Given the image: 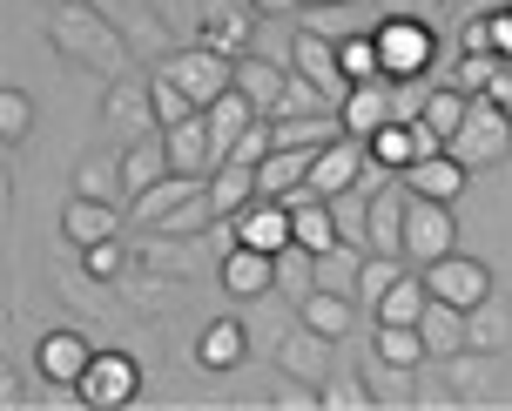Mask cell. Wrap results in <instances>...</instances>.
Segmentation results:
<instances>
[{
  "label": "cell",
  "mask_w": 512,
  "mask_h": 411,
  "mask_svg": "<svg viewBox=\"0 0 512 411\" xmlns=\"http://www.w3.org/2000/svg\"><path fill=\"white\" fill-rule=\"evenodd\" d=\"M277 283L290 290V297H297V304H304L310 290H317V250H304V243H290V250L277 257Z\"/></svg>",
  "instance_id": "39"
},
{
  "label": "cell",
  "mask_w": 512,
  "mask_h": 411,
  "mask_svg": "<svg viewBox=\"0 0 512 411\" xmlns=\"http://www.w3.org/2000/svg\"><path fill=\"white\" fill-rule=\"evenodd\" d=\"M283 81H290V61H263V54H236V88L250 95L263 115H277Z\"/></svg>",
  "instance_id": "25"
},
{
  "label": "cell",
  "mask_w": 512,
  "mask_h": 411,
  "mask_svg": "<svg viewBox=\"0 0 512 411\" xmlns=\"http://www.w3.org/2000/svg\"><path fill=\"white\" fill-rule=\"evenodd\" d=\"M445 7H465V14H486V7H479V0H445Z\"/></svg>",
  "instance_id": "49"
},
{
  "label": "cell",
  "mask_w": 512,
  "mask_h": 411,
  "mask_svg": "<svg viewBox=\"0 0 512 411\" xmlns=\"http://www.w3.org/2000/svg\"><path fill=\"white\" fill-rule=\"evenodd\" d=\"M324 108H337V102H331V95H324V88H317L310 75H297V68H290V81H283V102H277V115H324Z\"/></svg>",
  "instance_id": "42"
},
{
  "label": "cell",
  "mask_w": 512,
  "mask_h": 411,
  "mask_svg": "<svg viewBox=\"0 0 512 411\" xmlns=\"http://www.w3.org/2000/svg\"><path fill=\"white\" fill-rule=\"evenodd\" d=\"M364 142H371V169H391V176H405L418 155L445 149V142H438V135L418 122V115H398V122H384L378 135H364Z\"/></svg>",
  "instance_id": "13"
},
{
  "label": "cell",
  "mask_w": 512,
  "mask_h": 411,
  "mask_svg": "<svg viewBox=\"0 0 512 411\" xmlns=\"http://www.w3.org/2000/svg\"><path fill=\"white\" fill-rule=\"evenodd\" d=\"M297 7H317L324 14V7H351V0H297Z\"/></svg>",
  "instance_id": "48"
},
{
  "label": "cell",
  "mask_w": 512,
  "mask_h": 411,
  "mask_svg": "<svg viewBox=\"0 0 512 411\" xmlns=\"http://www.w3.org/2000/svg\"><path fill=\"white\" fill-rule=\"evenodd\" d=\"M452 250H459V223H452V203L411 196V216H405V257L425 270V263L452 257Z\"/></svg>",
  "instance_id": "7"
},
{
  "label": "cell",
  "mask_w": 512,
  "mask_h": 411,
  "mask_svg": "<svg viewBox=\"0 0 512 411\" xmlns=\"http://www.w3.org/2000/svg\"><path fill=\"white\" fill-rule=\"evenodd\" d=\"M337 54H344V75H351V81H371V75H384L378 34H337Z\"/></svg>",
  "instance_id": "40"
},
{
  "label": "cell",
  "mask_w": 512,
  "mask_h": 411,
  "mask_svg": "<svg viewBox=\"0 0 512 411\" xmlns=\"http://www.w3.org/2000/svg\"><path fill=\"white\" fill-rule=\"evenodd\" d=\"M405 277V257H378V250H371V257H364V283H358V304H378L384 290H391V283Z\"/></svg>",
  "instance_id": "44"
},
{
  "label": "cell",
  "mask_w": 512,
  "mask_h": 411,
  "mask_svg": "<svg viewBox=\"0 0 512 411\" xmlns=\"http://www.w3.org/2000/svg\"><path fill=\"white\" fill-rule=\"evenodd\" d=\"M277 371L283 378H304V385H331L337 378V337L310 331L304 317H297V331L277 337Z\"/></svg>",
  "instance_id": "8"
},
{
  "label": "cell",
  "mask_w": 512,
  "mask_h": 411,
  "mask_svg": "<svg viewBox=\"0 0 512 411\" xmlns=\"http://www.w3.org/2000/svg\"><path fill=\"white\" fill-rule=\"evenodd\" d=\"M149 88H155V122H162V129H176V122H189V115H203V102H196V95H189L169 68H162V75H149Z\"/></svg>",
  "instance_id": "37"
},
{
  "label": "cell",
  "mask_w": 512,
  "mask_h": 411,
  "mask_svg": "<svg viewBox=\"0 0 512 411\" xmlns=\"http://www.w3.org/2000/svg\"><path fill=\"white\" fill-rule=\"evenodd\" d=\"M27 135H34V95L7 81V88H0V142H7V149H21Z\"/></svg>",
  "instance_id": "38"
},
{
  "label": "cell",
  "mask_w": 512,
  "mask_h": 411,
  "mask_svg": "<svg viewBox=\"0 0 512 411\" xmlns=\"http://www.w3.org/2000/svg\"><path fill=\"white\" fill-rule=\"evenodd\" d=\"M122 270H128L122 236H108V243H88V250H81V277H95V283H122Z\"/></svg>",
  "instance_id": "41"
},
{
  "label": "cell",
  "mask_w": 512,
  "mask_h": 411,
  "mask_svg": "<svg viewBox=\"0 0 512 411\" xmlns=\"http://www.w3.org/2000/svg\"><path fill=\"white\" fill-rule=\"evenodd\" d=\"M364 169H371V142H364V135H344V142H331V149H317L310 189H317L324 203H337V196H351V189L364 182Z\"/></svg>",
  "instance_id": "12"
},
{
  "label": "cell",
  "mask_w": 512,
  "mask_h": 411,
  "mask_svg": "<svg viewBox=\"0 0 512 411\" xmlns=\"http://www.w3.org/2000/svg\"><path fill=\"white\" fill-rule=\"evenodd\" d=\"M472 344H479V351H506L512 344V304L499 297V290L472 310Z\"/></svg>",
  "instance_id": "36"
},
{
  "label": "cell",
  "mask_w": 512,
  "mask_h": 411,
  "mask_svg": "<svg viewBox=\"0 0 512 411\" xmlns=\"http://www.w3.org/2000/svg\"><path fill=\"white\" fill-rule=\"evenodd\" d=\"M128 223H142L155 236H203L216 223V203H209V176H162L155 189H142L128 203Z\"/></svg>",
  "instance_id": "2"
},
{
  "label": "cell",
  "mask_w": 512,
  "mask_h": 411,
  "mask_svg": "<svg viewBox=\"0 0 512 411\" xmlns=\"http://www.w3.org/2000/svg\"><path fill=\"white\" fill-rule=\"evenodd\" d=\"M425 304H432V283H425V270H418V277H398L391 283V290H384L378 304H371V317H378V324H418V317H425Z\"/></svg>",
  "instance_id": "31"
},
{
  "label": "cell",
  "mask_w": 512,
  "mask_h": 411,
  "mask_svg": "<svg viewBox=\"0 0 512 411\" xmlns=\"http://www.w3.org/2000/svg\"><path fill=\"white\" fill-rule=\"evenodd\" d=\"M364 378H371V391H378V405H405L411 398V371L405 364H391V358H378V351H371V364H364Z\"/></svg>",
  "instance_id": "43"
},
{
  "label": "cell",
  "mask_w": 512,
  "mask_h": 411,
  "mask_svg": "<svg viewBox=\"0 0 512 411\" xmlns=\"http://www.w3.org/2000/svg\"><path fill=\"white\" fill-rule=\"evenodd\" d=\"M256 196H263V182H256L250 162H216L209 169V203H216V216H243Z\"/></svg>",
  "instance_id": "26"
},
{
  "label": "cell",
  "mask_w": 512,
  "mask_h": 411,
  "mask_svg": "<svg viewBox=\"0 0 512 411\" xmlns=\"http://www.w3.org/2000/svg\"><path fill=\"white\" fill-rule=\"evenodd\" d=\"M243 358H250V331H243L236 317L203 324V337H196V364H203V371H236Z\"/></svg>",
  "instance_id": "24"
},
{
  "label": "cell",
  "mask_w": 512,
  "mask_h": 411,
  "mask_svg": "<svg viewBox=\"0 0 512 411\" xmlns=\"http://www.w3.org/2000/svg\"><path fill=\"white\" fill-rule=\"evenodd\" d=\"M425 283H432V297H445V304H459V310H479L492 297V270L479 257H465V250L425 263Z\"/></svg>",
  "instance_id": "10"
},
{
  "label": "cell",
  "mask_w": 512,
  "mask_h": 411,
  "mask_svg": "<svg viewBox=\"0 0 512 411\" xmlns=\"http://www.w3.org/2000/svg\"><path fill=\"white\" fill-rule=\"evenodd\" d=\"M75 398L88 411H122V405H135V398H142V364L128 358V351H95V364L81 371Z\"/></svg>",
  "instance_id": "5"
},
{
  "label": "cell",
  "mask_w": 512,
  "mask_h": 411,
  "mask_svg": "<svg viewBox=\"0 0 512 411\" xmlns=\"http://www.w3.org/2000/svg\"><path fill=\"white\" fill-rule=\"evenodd\" d=\"M162 142H169V169L176 176H209L223 155H216V135H209V115H189V122H176V129H162Z\"/></svg>",
  "instance_id": "19"
},
{
  "label": "cell",
  "mask_w": 512,
  "mask_h": 411,
  "mask_svg": "<svg viewBox=\"0 0 512 411\" xmlns=\"http://www.w3.org/2000/svg\"><path fill=\"white\" fill-rule=\"evenodd\" d=\"M445 149L459 155L472 176H479V169H499V162L512 155V115L492 102V95H479V102H472V115H465V129L452 135Z\"/></svg>",
  "instance_id": "3"
},
{
  "label": "cell",
  "mask_w": 512,
  "mask_h": 411,
  "mask_svg": "<svg viewBox=\"0 0 512 411\" xmlns=\"http://www.w3.org/2000/svg\"><path fill=\"white\" fill-rule=\"evenodd\" d=\"M310 169H317V149H270L256 162V182H263V196H290L310 182Z\"/></svg>",
  "instance_id": "28"
},
{
  "label": "cell",
  "mask_w": 512,
  "mask_h": 411,
  "mask_svg": "<svg viewBox=\"0 0 512 411\" xmlns=\"http://www.w3.org/2000/svg\"><path fill=\"white\" fill-rule=\"evenodd\" d=\"M499 68H506L499 48H459V54H452V68H445V81L465 88V95H486L492 81H499Z\"/></svg>",
  "instance_id": "34"
},
{
  "label": "cell",
  "mask_w": 512,
  "mask_h": 411,
  "mask_svg": "<svg viewBox=\"0 0 512 411\" xmlns=\"http://www.w3.org/2000/svg\"><path fill=\"white\" fill-rule=\"evenodd\" d=\"M34 364H41L48 385H81V371L95 364V344H88V331L61 324V331H48L41 344H34Z\"/></svg>",
  "instance_id": "16"
},
{
  "label": "cell",
  "mask_w": 512,
  "mask_h": 411,
  "mask_svg": "<svg viewBox=\"0 0 512 411\" xmlns=\"http://www.w3.org/2000/svg\"><path fill=\"white\" fill-rule=\"evenodd\" d=\"M472 182V169H465L452 149H432V155H418L405 169V189L411 196H432V203H459V189Z\"/></svg>",
  "instance_id": "18"
},
{
  "label": "cell",
  "mask_w": 512,
  "mask_h": 411,
  "mask_svg": "<svg viewBox=\"0 0 512 411\" xmlns=\"http://www.w3.org/2000/svg\"><path fill=\"white\" fill-rule=\"evenodd\" d=\"M277 122V149H331V142H344V108H324V115H270Z\"/></svg>",
  "instance_id": "22"
},
{
  "label": "cell",
  "mask_w": 512,
  "mask_h": 411,
  "mask_svg": "<svg viewBox=\"0 0 512 411\" xmlns=\"http://www.w3.org/2000/svg\"><path fill=\"white\" fill-rule=\"evenodd\" d=\"M169 75L209 108L216 95H230V88H236V54H216L209 41H196V48H182L176 61H169Z\"/></svg>",
  "instance_id": "14"
},
{
  "label": "cell",
  "mask_w": 512,
  "mask_h": 411,
  "mask_svg": "<svg viewBox=\"0 0 512 411\" xmlns=\"http://www.w3.org/2000/svg\"><path fill=\"white\" fill-rule=\"evenodd\" d=\"M102 122H108V135H122V149L142 142V135H155L162 129V122H155V88L135 81V75H115L102 88Z\"/></svg>",
  "instance_id": "6"
},
{
  "label": "cell",
  "mask_w": 512,
  "mask_h": 411,
  "mask_svg": "<svg viewBox=\"0 0 512 411\" xmlns=\"http://www.w3.org/2000/svg\"><path fill=\"white\" fill-rule=\"evenodd\" d=\"M378 54H384V75L391 81H418V75L438 68V34L418 21V14H384Z\"/></svg>",
  "instance_id": "4"
},
{
  "label": "cell",
  "mask_w": 512,
  "mask_h": 411,
  "mask_svg": "<svg viewBox=\"0 0 512 411\" xmlns=\"http://www.w3.org/2000/svg\"><path fill=\"white\" fill-rule=\"evenodd\" d=\"M472 102H479V95H465V88H452V81H438L432 95H425V108H418V122H425V129H432L438 142H452V135L465 129Z\"/></svg>",
  "instance_id": "30"
},
{
  "label": "cell",
  "mask_w": 512,
  "mask_h": 411,
  "mask_svg": "<svg viewBox=\"0 0 512 411\" xmlns=\"http://www.w3.org/2000/svg\"><path fill=\"white\" fill-rule=\"evenodd\" d=\"M61 230H68V243H75V250H88V243H108V236H122V203L68 196V209H61Z\"/></svg>",
  "instance_id": "21"
},
{
  "label": "cell",
  "mask_w": 512,
  "mask_h": 411,
  "mask_svg": "<svg viewBox=\"0 0 512 411\" xmlns=\"http://www.w3.org/2000/svg\"><path fill=\"white\" fill-rule=\"evenodd\" d=\"M203 115H209V135H216V155H230L236 142L250 135V122L263 115V108H256L250 95H243V88H230V95H216V102H209Z\"/></svg>",
  "instance_id": "27"
},
{
  "label": "cell",
  "mask_w": 512,
  "mask_h": 411,
  "mask_svg": "<svg viewBox=\"0 0 512 411\" xmlns=\"http://www.w3.org/2000/svg\"><path fill=\"white\" fill-rule=\"evenodd\" d=\"M216 283H223L230 297H263V290L277 283V257H270V250H250V243H236V250H223V263H216Z\"/></svg>",
  "instance_id": "20"
},
{
  "label": "cell",
  "mask_w": 512,
  "mask_h": 411,
  "mask_svg": "<svg viewBox=\"0 0 512 411\" xmlns=\"http://www.w3.org/2000/svg\"><path fill=\"white\" fill-rule=\"evenodd\" d=\"M371 351L391 364H405V371H418V364H432V351H425V331L418 324H378L371 331Z\"/></svg>",
  "instance_id": "35"
},
{
  "label": "cell",
  "mask_w": 512,
  "mask_h": 411,
  "mask_svg": "<svg viewBox=\"0 0 512 411\" xmlns=\"http://www.w3.org/2000/svg\"><path fill=\"white\" fill-rule=\"evenodd\" d=\"M75 196H95V203H128L122 155H88V162L75 169Z\"/></svg>",
  "instance_id": "33"
},
{
  "label": "cell",
  "mask_w": 512,
  "mask_h": 411,
  "mask_svg": "<svg viewBox=\"0 0 512 411\" xmlns=\"http://www.w3.org/2000/svg\"><path fill=\"white\" fill-rule=\"evenodd\" d=\"M297 317H304L310 331H324V337H351V324H358V297H337V290H310L304 304H297Z\"/></svg>",
  "instance_id": "32"
},
{
  "label": "cell",
  "mask_w": 512,
  "mask_h": 411,
  "mask_svg": "<svg viewBox=\"0 0 512 411\" xmlns=\"http://www.w3.org/2000/svg\"><path fill=\"white\" fill-rule=\"evenodd\" d=\"M48 48L68 61V68H88V75H128V48L122 34L108 27L102 7H88V0H68V7H54L48 14Z\"/></svg>",
  "instance_id": "1"
},
{
  "label": "cell",
  "mask_w": 512,
  "mask_h": 411,
  "mask_svg": "<svg viewBox=\"0 0 512 411\" xmlns=\"http://www.w3.org/2000/svg\"><path fill=\"white\" fill-rule=\"evenodd\" d=\"M290 68H297V75H310L337 108H344V95H351V75H344V54H337L331 34H317V27H297V41H290Z\"/></svg>",
  "instance_id": "11"
},
{
  "label": "cell",
  "mask_w": 512,
  "mask_h": 411,
  "mask_svg": "<svg viewBox=\"0 0 512 411\" xmlns=\"http://www.w3.org/2000/svg\"><path fill=\"white\" fill-rule=\"evenodd\" d=\"M203 41L216 54H250V41H256V0H209V7H203Z\"/></svg>",
  "instance_id": "17"
},
{
  "label": "cell",
  "mask_w": 512,
  "mask_h": 411,
  "mask_svg": "<svg viewBox=\"0 0 512 411\" xmlns=\"http://www.w3.org/2000/svg\"><path fill=\"white\" fill-rule=\"evenodd\" d=\"M405 216H411L405 176H391V189H371V203H364V250H378V257H405Z\"/></svg>",
  "instance_id": "9"
},
{
  "label": "cell",
  "mask_w": 512,
  "mask_h": 411,
  "mask_svg": "<svg viewBox=\"0 0 512 411\" xmlns=\"http://www.w3.org/2000/svg\"><path fill=\"white\" fill-rule=\"evenodd\" d=\"M162 176H176V169H169V142H162V129L122 149V182H128V203H135L142 189H155Z\"/></svg>",
  "instance_id": "23"
},
{
  "label": "cell",
  "mask_w": 512,
  "mask_h": 411,
  "mask_svg": "<svg viewBox=\"0 0 512 411\" xmlns=\"http://www.w3.org/2000/svg\"><path fill=\"white\" fill-rule=\"evenodd\" d=\"M270 149H277V122H270V115H256L250 135H243V142H236V149L223 155V162H250V169H256V162H263Z\"/></svg>",
  "instance_id": "46"
},
{
  "label": "cell",
  "mask_w": 512,
  "mask_h": 411,
  "mask_svg": "<svg viewBox=\"0 0 512 411\" xmlns=\"http://www.w3.org/2000/svg\"><path fill=\"white\" fill-rule=\"evenodd\" d=\"M405 108H398V81L391 75H371V81H351V95H344V129L351 135H378L384 122H398Z\"/></svg>",
  "instance_id": "15"
},
{
  "label": "cell",
  "mask_w": 512,
  "mask_h": 411,
  "mask_svg": "<svg viewBox=\"0 0 512 411\" xmlns=\"http://www.w3.org/2000/svg\"><path fill=\"white\" fill-rule=\"evenodd\" d=\"M364 257H371V250H364V243H351V236H344V243H331V250L317 257V290L358 297V283H364Z\"/></svg>",
  "instance_id": "29"
},
{
  "label": "cell",
  "mask_w": 512,
  "mask_h": 411,
  "mask_svg": "<svg viewBox=\"0 0 512 411\" xmlns=\"http://www.w3.org/2000/svg\"><path fill=\"white\" fill-rule=\"evenodd\" d=\"M371 405H378L371 378H331L324 385V411H371Z\"/></svg>",
  "instance_id": "45"
},
{
  "label": "cell",
  "mask_w": 512,
  "mask_h": 411,
  "mask_svg": "<svg viewBox=\"0 0 512 411\" xmlns=\"http://www.w3.org/2000/svg\"><path fill=\"white\" fill-rule=\"evenodd\" d=\"M486 95H492V102H499V108H506V115H512V68H499V81H492Z\"/></svg>",
  "instance_id": "47"
}]
</instances>
